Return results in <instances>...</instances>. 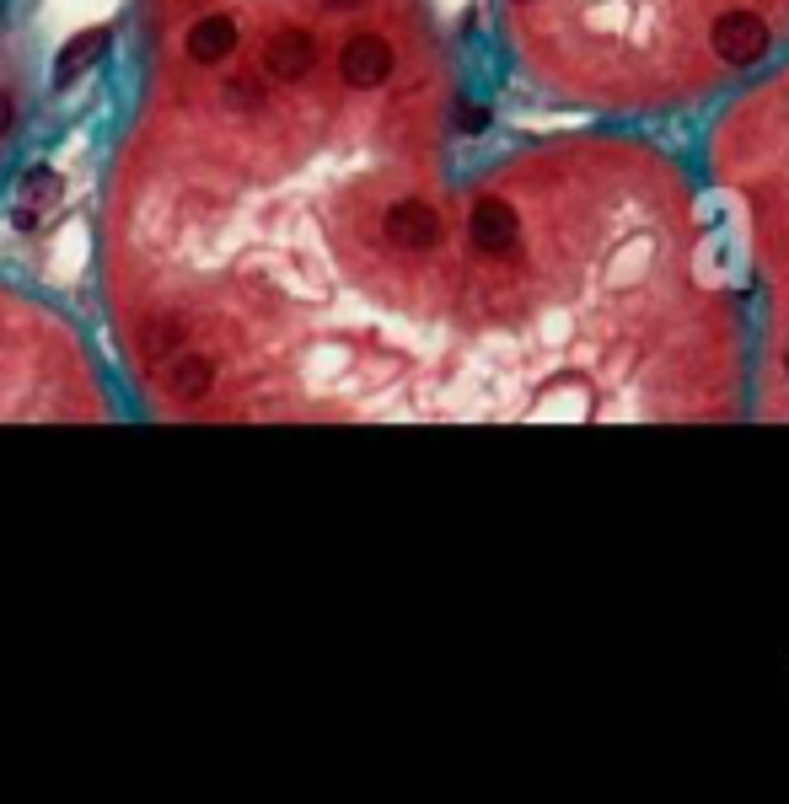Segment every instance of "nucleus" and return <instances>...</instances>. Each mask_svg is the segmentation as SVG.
Returning <instances> with one entry per match:
<instances>
[{
	"mask_svg": "<svg viewBox=\"0 0 789 804\" xmlns=\"http://www.w3.org/2000/svg\"><path fill=\"white\" fill-rule=\"evenodd\" d=\"M768 43H774L768 22H763L757 11H747V6L720 11V17H714V28H709V48H714V59H725L731 70H747V65H757V59L768 54Z\"/></svg>",
	"mask_w": 789,
	"mask_h": 804,
	"instance_id": "nucleus-1",
	"label": "nucleus"
},
{
	"mask_svg": "<svg viewBox=\"0 0 789 804\" xmlns=\"http://www.w3.org/2000/svg\"><path fill=\"white\" fill-rule=\"evenodd\" d=\"M516 6H532V0H516Z\"/></svg>",
	"mask_w": 789,
	"mask_h": 804,
	"instance_id": "nucleus-5",
	"label": "nucleus"
},
{
	"mask_svg": "<svg viewBox=\"0 0 789 804\" xmlns=\"http://www.w3.org/2000/svg\"><path fill=\"white\" fill-rule=\"evenodd\" d=\"M785 370H789V355H785Z\"/></svg>",
	"mask_w": 789,
	"mask_h": 804,
	"instance_id": "nucleus-6",
	"label": "nucleus"
},
{
	"mask_svg": "<svg viewBox=\"0 0 789 804\" xmlns=\"http://www.w3.org/2000/svg\"><path fill=\"white\" fill-rule=\"evenodd\" d=\"M48 188H54V177H48V172H33V177H28V194H33V199L48 194ZM33 220H39V209H33V204H17V226H33Z\"/></svg>",
	"mask_w": 789,
	"mask_h": 804,
	"instance_id": "nucleus-4",
	"label": "nucleus"
},
{
	"mask_svg": "<svg viewBox=\"0 0 789 804\" xmlns=\"http://www.w3.org/2000/svg\"><path fill=\"white\" fill-rule=\"evenodd\" d=\"M102 43H108V28H97V33H82V39L71 43L60 59H54V86H71V80L82 76L86 65L102 54Z\"/></svg>",
	"mask_w": 789,
	"mask_h": 804,
	"instance_id": "nucleus-3",
	"label": "nucleus"
},
{
	"mask_svg": "<svg viewBox=\"0 0 789 804\" xmlns=\"http://www.w3.org/2000/svg\"><path fill=\"white\" fill-rule=\"evenodd\" d=\"M467 237L484 258H510L521 247V215L505 199H478L473 215H467Z\"/></svg>",
	"mask_w": 789,
	"mask_h": 804,
	"instance_id": "nucleus-2",
	"label": "nucleus"
}]
</instances>
